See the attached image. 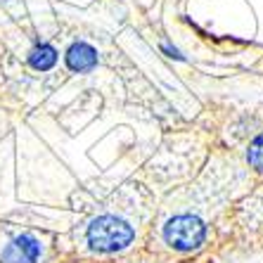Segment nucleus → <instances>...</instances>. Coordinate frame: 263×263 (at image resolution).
Here are the masks:
<instances>
[{"label": "nucleus", "mask_w": 263, "mask_h": 263, "mask_svg": "<svg viewBox=\"0 0 263 263\" xmlns=\"http://www.w3.org/2000/svg\"><path fill=\"white\" fill-rule=\"evenodd\" d=\"M135 233L126 220L117 216H100L88 226L86 239L92 251H102V254H114L123 251L133 242Z\"/></svg>", "instance_id": "1"}, {"label": "nucleus", "mask_w": 263, "mask_h": 263, "mask_svg": "<svg viewBox=\"0 0 263 263\" xmlns=\"http://www.w3.org/2000/svg\"><path fill=\"white\" fill-rule=\"evenodd\" d=\"M206 237V226L197 216H176L164 226V239L166 245L176 251H192L202 247Z\"/></svg>", "instance_id": "2"}, {"label": "nucleus", "mask_w": 263, "mask_h": 263, "mask_svg": "<svg viewBox=\"0 0 263 263\" xmlns=\"http://www.w3.org/2000/svg\"><path fill=\"white\" fill-rule=\"evenodd\" d=\"M41 258V242L33 235H17L0 254V263H36Z\"/></svg>", "instance_id": "3"}, {"label": "nucleus", "mask_w": 263, "mask_h": 263, "mask_svg": "<svg viewBox=\"0 0 263 263\" xmlns=\"http://www.w3.org/2000/svg\"><path fill=\"white\" fill-rule=\"evenodd\" d=\"M98 64V52L90 48L88 43H73L67 50V67L76 73L90 71Z\"/></svg>", "instance_id": "4"}, {"label": "nucleus", "mask_w": 263, "mask_h": 263, "mask_svg": "<svg viewBox=\"0 0 263 263\" xmlns=\"http://www.w3.org/2000/svg\"><path fill=\"white\" fill-rule=\"evenodd\" d=\"M29 62H31V67L36 69V71H48V69L55 67V62H57V52L52 45H36V48L31 50V55H29Z\"/></svg>", "instance_id": "5"}, {"label": "nucleus", "mask_w": 263, "mask_h": 263, "mask_svg": "<svg viewBox=\"0 0 263 263\" xmlns=\"http://www.w3.org/2000/svg\"><path fill=\"white\" fill-rule=\"evenodd\" d=\"M247 159H249L251 168H256V171L263 173V135H258L256 140L249 145V154H247Z\"/></svg>", "instance_id": "6"}]
</instances>
